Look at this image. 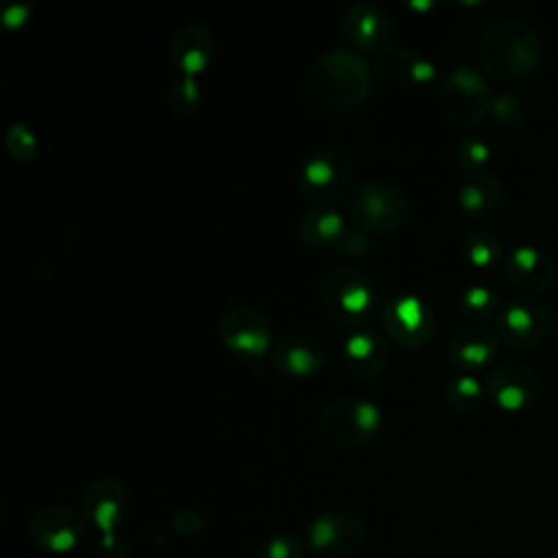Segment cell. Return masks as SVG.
<instances>
[{
	"instance_id": "obj_1",
	"label": "cell",
	"mask_w": 558,
	"mask_h": 558,
	"mask_svg": "<svg viewBox=\"0 0 558 558\" xmlns=\"http://www.w3.org/2000/svg\"><path fill=\"white\" fill-rule=\"evenodd\" d=\"M543 46L538 35L519 20H497L477 39L482 68L501 81H517L541 63Z\"/></svg>"
},
{
	"instance_id": "obj_2",
	"label": "cell",
	"mask_w": 558,
	"mask_h": 558,
	"mask_svg": "<svg viewBox=\"0 0 558 558\" xmlns=\"http://www.w3.org/2000/svg\"><path fill=\"white\" fill-rule=\"evenodd\" d=\"M371 74L360 52L333 48L323 52L307 76L312 98L329 109H351L362 105L371 94Z\"/></svg>"
},
{
	"instance_id": "obj_3",
	"label": "cell",
	"mask_w": 558,
	"mask_h": 558,
	"mask_svg": "<svg viewBox=\"0 0 558 558\" xmlns=\"http://www.w3.org/2000/svg\"><path fill=\"white\" fill-rule=\"evenodd\" d=\"M381 427V410L362 397L331 401L318 416L320 436L342 449H360L373 442Z\"/></svg>"
},
{
	"instance_id": "obj_4",
	"label": "cell",
	"mask_w": 558,
	"mask_h": 558,
	"mask_svg": "<svg viewBox=\"0 0 558 558\" xmlns=\"http://www.w3.org/2000/svg\"><path fill=\"white\" fill-rule=\"evenodd\" d=\"M320 301L333 323L342 327H357L373 314L377 290L362 270L344 266L331 270L323 279Z\"/></svg>"
},
{
	"instance_id": "obj_5",
	"label": "cell",
	"mask_w": 558,
	"mask_h": 558,
	"mask_svg": "<svg viewBox=\"0 0 558 558\" xmlns=\"http://www.w3.org/2000/svg\"><path fill=\"white\" fill-rule=\"evenodd\" d=\"M408 214L410 205L403 190L386 179H368L349 198V218L364 231H397L405 225Z\"/></svg>"
},
{
	"instance_id": "obj_6",
	"label": "cell",
	"mask_w": 558,
	"mask_h": 558,
	"mask_svg": "<svg viewBox=\"0 0 558 558\" xmlns=\"http://www.w3.org/2000/svg\"><path fill=\"white\" fill-rule=\"evenodd\" d=\"M299 187L310 201L318 203V207L338 205L355 192L353 166L342 153L320 150L303 163L299 172Z\"/></svg>"
},
{
	"instance_id": "obj_7",
	"label": "cell",
	"mask_w": 558,
	"mask_h": 558,
	"mask_svg": "<svg viewBox=\"0 0 558 558\" xmlns=\"http://www.w3.org/2000/svg\"><path fill=\"white\" fill-rule=\"evenodd\" d=\"M554 329V310L541 296H521L497 314V336L512 349H536Z\"/></svg>"
},
{
	"instance_id": "obj_8",
	"label": "cell",
	"mask_w": 558,
	"mask_h": 558,
	"mask_svg": "<svg viewBox=\"0 0 558 558\" xmlns=\"http://www.w3.org/2000/svg\"><path fill=\"white\" fill-rule=\"evenodd\" d=\"M216 329L222 347L248 364H255L270 349V320L259 310L229 307L220 314Z\"/></svg>"
},
{
	"instance_id": "obj_9",
	"label": "cell",
	"mask_w": 558,
	"mask_h": 558,
	"mask_svg": "<svg viewBox=\"0 0 558 558\" xmlns=\"http://www.w3.org/2000/svg\"><path fill=\"white\" fill-rule=\"evenodd\" d=\"M438 100L445 116L464 126L477 124L493 107L488 83L471 68L451 70L440 85Z\"/></svg>"
},
{
	"instance_id": "obj_10",
	"label": "cell",
	"mask_w": 558,
	"mask_h": 558,
	"mask_svg": "<svg viewBox=\"0 0 558 558\" xmlns=\"http://www.w3.org/2000/svg\"><path fill=\"white\" fill-rule=\"evenodd\" d=\"M386 336L403 349H423L434 336V314L423 299L414 294H397L381 310Z\"/></svg>"
},
{
	"instance_id": "obj_11",
	"label": "cell",
	"mask_w": 558,
	"mask_h": 558,
	"mask_svg": "<svg viewBox=\"0 0 558 558\" xmlns=\"http://www.w3.org/2000/svg\"><path fill=\"white\" fill-rule=\"evenodd\" d=\"M364 541V523L355 512L331 510L314 517L307 525V543L323 558L353 554Z\"/></svg>"
},
{
	"instance_id": "obj_12",
	"label": "cell",
	"mask_w": 558,
	"mask_h": 558,
	"mask_svg": "<svg viewBox=\"0 0 558 558\" xmlns=\"http://www.w3.org/2000/svg\"><path fill=\"white\" fill-rule=\"evenodd\" d=\"M270 360L275 368L288 377H307L325 366L327 344L318 333L292 329L277 338Z\"/></svg>"
},
{
	"instance_id": "obj_13",
	"label": "cell",
	"mask_w": 558,
	"mask_h": 558,
	"mask_svg": "<svg viewBox=\"0 0 558 558\" xmlns=\"http://www.w3.org/2000/svg\"><path fill=\"white\" fill-rule=\"evenodd\" d=\"M31 538L35 545L48 551H72L83 534H85V519L74 508L68 506H46L37 510L28 523Z\"/></svg>"
},
{
	"instance_id": "obj_14",
	"label": "cell",
	"mask_w": 558,
	"mask_h": 558,
	"mask_svg": "<svg viewBox=\"0 0 558 558\" xmlns=\"http://www.w3.org/2000/svg\"><path fill=\"white\" fill-rule=\"evenodd\" d=\"M486 395L501 410H523L541 395L538 373L521 362L495 366L486 381Z\"/></svg>"
},
{
	"instance_id": "obj_15",
	"label": "cell",
	"mask_w": 558,
	"mask_h": 558,
	"mask_svg": "<svg viewBox=\"0 0 558 558\" xmlns=\"http://www.w3.org/2000/svg\"><path fill=\"white\" fill-rule=\"evenodd\" d=\"M373 74L390 89H412L434 78V65L416 50L390 46L373 61Z\"/></svg>"
},
{
	"instance_id": "obj_16",
	"label": "cell",
	"mask_w": 558,
	"mask_h": 558,
	"mask_svg": "<svg viewBox=\"0 0 558 558\" xmlns=\"http://www.w3.org/2000/svg\"><path fill=\"white\" fill-rule=\"evenodd\" d=\"M342 31L360 52H373L375 57L390 48L392 24L388 13L373 2H355L344 11Z\"/></svg>"
},
{
	"instance_id": "obj_17",
	"label": "cell",
	"mask_w": 558,
	"mask_h": 558,
	"mask_svg": "<svg viewBox=\"0 0 558 558\" xmlns=\"http://www.w3.org/2000/svg\"><path fill=\"white\" fill-rule=\"evenodd\" d=\"M499 349V336L484 323L460 325L447 340V360L460 371L488 366Z\"/></svg>"
},
{
	"instance_id": "obj_18",
	"label": "cell",
	"mask_w": 558,
	"mask_h": 558,
	"mask_svg": "<svg viewBox=\"0 0 558 558\" xmlns=\"http://www.w3.org/2000/svg\"><path fill=\"white\" fill-rule=\"evenodd\" d=\"M506 275L527 296H538L556 281V266L551 257L532 244L517 246L506 259Z\"/></svg>"
},
{
	"instance_id": "obj_19",
	"label": "cell",
	"mask_w": 558,
	"mask_h": 558,
	"mask_svg": "<svg viewBox=\"0 0 558 558\" xmlns=\"http://www.w3.org/2000/svg\"><path fill=\"white\" fill-rule=\"evenodd\" d=\"M299 238L314 248H342L353 253V244L360 238L349 231L347 220L331 207H314L301 214L296 225Z\"/></svg>"
},
{
	"instance_id": "obj_20",
	"label": "cell",
	"mask_w": 558,
	"mask_h": 558,
	"mask_svg": "<svg viewBox=\"0 0 558 558\" xmlns=\"http://www.w3.org/2000/svg\"><path fill=\"white\" fill-rule=\"evenodd\" d=\"M214 57V37L209 28L201 24H183L177 28L168 41V59L183 76L201 74Z\"/></svg>"
},
{
	"instance_id": "obj_21",
	"label": "cell",
	"mask_w": 558,
	"mask_h": 558,
	"mask_svg": "<svg viewBox=\"0 0 558 558\" xmlns=\"http://www.w3.org/2000/svg\"><path fill=\"white\" fill-rule=\"evenodd\" d=\"M344 366L351 375L360 379H375L388 366L390 351L384 336L375 329L351 331L342 349Z\"/></svg>"
},
{
	"instance_id": "obj_22",
	"label": "cell",
	"mask_w": 558,
	"mask_h": 558,
	"mask_svg": "<svg viewBox=\"0 0 558 558\" xmlns=\"http://www.w3.org/2000/svg\"><path fill=\"white\" fill-rule=\"evenodd\" d=\"M83 514L100 527L105 534H113L124 517L126 493L124 486L113 477H100L92 482L81 497Z\"/></svg>"
},
{
	"instance_id": "obj_23",
	"label": "cell",
	"mask_w": 558,
	"mask_h": 558,
	"mask_svg": "<svg viewBox=\"0 0 558 558\" xmlns=\"http://www.w3.org/2000/svg\"><path fill=\"white\" fill-rule=\"evenodd\" d=\"M458 203L469 216L480 220H490L499 216L506 203V192L497 177L488 172H475V174H469L460 185Z\"/></svg>"
},
{
	"instance_id": "obj_24",
	"label": "cell",
	"mask_w": 558,
	"mask_h": 558,
	"mask_svg": "<svg viewBox=\"0 0 558 558\" xmlns=\"http://www.w3.org/2000/svg\"><path fill=\"white\" fill-rule=\"evenodd\" d=\"M462 251H464L466 259L477 268H488L501 259L499 238L484 229L471 231L462 242Z\"/></svg>"
},
{
	"instance_id": "obj_25",
	"label": "cell",
	"mask_w": 558,
	"mask_h": 558,
	"mask_svg": "<svg viewBox=\"0 0 558 558\" xmlns=\"http://www.w3.org/2000/svg\"><path fill=\"white\" fill-rule=\"evenodd\" d=\"M460 312L471 318V323H486L495 314H499V299L486 286H469L460 294Z\"/></svg>"
},
{
	"instance_id": "obj_26",
	"label": "cell",
	"mask_w": 558,
	"mask_h": 558,
	"mask_svg": "<svg viewBox=\"0 0 558 558\" xmlns=\"http://www.w3.org/2000/svg\"><path fill=\"white\" fill-rule=\"evenodd\" d=\"M445 401L449 403V408H453L458 412H471L482 405L484 388L480 386V381L475 377L460 375L447 384Z\"/></svg>"
},
{
	"instance_id": "obj_27",
	"label": "cell",
	"mask_w": 558,
	"mask_h": 558,
	"mask_svg": "<svg viewBox=\"0 0 558 558\" xmlns=\"http://www.w3.org/2000/svg\"><path fill=\"white\" fill-rule=\"evenodd\" d=\"M166 102H168V111L172 116H177V118L192 116L198 109V105H201L198 83L192 76H181L179 81H174L168 87Z\"/></svg>"
},
{
	"instance_id": "obj_28",
	"label": "cell",
	"mask_w": 558,
	"mask_h": 558,
	"mask_svg": "<svg viewBox=\"0 0 558 558\" xmlns=\"http://www.w3.org/2000/svg\"><path fill=\"white\" fill-rule=\"evenodd\" d=\"M456 161L460 168H464L469 174L484 172V163L490 159V148L482 137H462L453 148Z\"/></svg>"
},
{
	"instance_id": "obj_29",
	"label": "cell",
	"mask_w": 558,
	"mask_h": 558,
	"mask_svg": "<svg viewBox=\"0 0 558 558\" xmlns=\"http://www.w3.org/2000/svg\"><path fill=\"white\" fill-rule=\"evenodd\" d=\"M7 150L17 161H28L37 150V137L24 122H13L7 131Z\"/></svg>"
},
{
	"instance_id": "obj_30",
	"label": "cell",
	"mask_w": 558,
	"mask_h": 558,
	"mask_svg": "<svg viewBox=\"0 0 558 558\" xmlns=\"http://www.w3.org/2000/svg\"><path fill=\"white\" fill-rule=\"evenodd\" d=\"M259 558H303V545L292 534L281 532L262 545Z\"/></svg>"
},
{
	"instance_id": "obj_31",
	"label": "cell",
	"mask_w": 558,
	"mask_h": 558,
	"mask_svg": "<svg viewBox=\"0 0 558 558\" xmlns=\"http://www.w3.org/2000/svg\"><path fill=\"white\" fill-rule=\"evenodd\" d=\"M493 113L501 124L514 126L523 120V102L512 94H504L493 102Z\"/></svg>"
},
{
	"instance_id": "obj_32",
	"label": "cell",
	"mask_w": 558,
	"mask_h": 558,
	"mask_svg": "<svg viewBox=\"0 0 558 558\" xmlns=\"http://www.w3.org/2000/svg\"><path fill=\"white\" fill-rule=\"evenodd\" d=\"M172 525L179 534L183 536H190V534H198L201 527H203V519L196 514V512H190V510H181L172 517Z\"/></svg>"
},
{
	"instance_id": "obj_33",
	"label": "cell",
	"mask_w": 558,
	"mask_h": 558,
	"mask_svg": "<svg viewBox=\"0 0 558 558\" xmlns=\"http://www.w3.org/2000/svg\"><path fill=\"white\" fill-rule=\"evenodd\" d=\"M4 24L7 26H20L26 20V9L24 7H13L9 11H4Z\"/></svg>"
}]
</instances>
